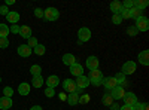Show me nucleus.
Returning a JSON list of instances; mask_svg holds the SVG:
<instances>
[{
  "label": "nucleus",
  "instance_id": "31",
  "mask_svg": "<svg viewBox=\"0 0 149 110\" xmlns=\"http://www.w3.org/2000/svg\"><path fill=\"white\" fill-rule=\"evenodd\" d=\"M133 110H148V104L146 103H136L134 106H133Z\"/></svg>",
  "mask_w": 149,
  "mask_h": 110
},
{
  "label": "nucleus",
  "instance_id": "16",
  "mask_svg": "<svg viewBox=\"0 0 149 110\" xmlns=\"http://www.w3.org/2000/svg\"><path fill=\"white\" fill-rule=\"evenodd\" d=\"M70 73H72L73 76L79 77V76H82V75H84V67H82L79 63H76V64H73V66L70 67Z\"/></svg>",
  "mask_w": 149,
  "mask_h": 110
},
{
  "label": "nucleus",
  "instance_id": "47",
  "mask_svg": "<svg viewBox=\"0 0 149 110\" xmlns=\"http://www.w3.org/2000/svg\"><path fill=\"white\" fill-rule=\"evenodd\" d=\"M30 110H42V107H40V106H33Z\"/></svg>",
  "mask_w": 149,
  "mask_h": 110
},
{
  "label": "nucleus",
  "instance_id": "34",
  "mask_svg": "<svg viewBox=\"0 0 149 110\" xmlns=\"http://www.w3.org/2000/svg\"><path fill=\"white\" fill-rule=\"evenodd\" d=\"M3 94H5V97H10L14 95V88H10V86H5V89H3Z\"/></svg>",
  "mask_w": 149,
  "mask_h": 110
},
{
  "label": "nucleus",
  "instance_id": "33",
  "mask_svg": "<svg viewBox=\"0 0 149 110\" xmlns=\"http://www.w3.org/2000/svg\"><path fill=\"white\" fill-rule=\"evenodd\" d=\"M122 8H124V9H131V8H134V0H125V2L122 3Z\"/></svg>",
  "mask_w": 149,
  "mask_h": 110
},
{
  "label": "nucleus",
  "instance_id": "28",
  "mask_svg": "<svg viewBox=\"0 0 149 110\" xmlns=\"http://www.w3.org/2000/svg\"><path fill=\"white\" fill-rule=\"evenodd\" d=\"M134 6L137 9H140V10H143L145 8H148V0H136Z\"/></svg>",
  "mask_w": 149,
  "mask_h": 110
},
{
  "label": "nucleus",
  "instance_id": "48",
  "mask_svg": "<svg viewBox=\"0 0 149 110\" xmlns=\"http://www.w3.org/2000/svg\"><path fill=\"white\" fill-rule=\"evenodd\" d=\"M0 82H2V77H0Z\"/></svg>",
  "mask_w": 149,
  "mask_h": 110
},
{
  "label": "nucleus",
  "instance_id": "29",
  "mask_svg": "<svg viewBox=\"0 0 149 110\" xmlns=\"http://www.w3.org/2000/svg\"><path fill=\"white\" fill-rule=\"evenodd\" d=\"M40 71H42V67H40V66H37V64H34V66L30 67L31 76H39V75H40Z\"/></svg>",
  "mask_w": 149,
  "mask_h": 110
},
{
  "label": "nucleus",
  "instance_id": "8",
  "mask_svg": "<svg viewBox=\"0 0 149 110\" xmlns=\"http://www.w3.org/2000/svg\"><path fill=\"white\" fill-rule=\"evenodd\" d=\"M74 83H76V88H79V89H85V88H88V85H90V80H88V77L86 76H79V77H76V80H74Z\"/></svg>",
  "mask_w": 149,
  "mask_h": 110
},
{
  "label": "nucleus",
  "instance_id": "38",
  "mask_svg": "<svg viewBox=\"0 0 149 110\" xmlns=\"http://www.w3.org/2000/svg\"><path fill=\"white\" fill-rule=\"evenodd\" d=\"M45 95L48 97V98H52V97L55 95V89H52V88H46V89H45Z\"/></svg>",
  "mask_w": 149,
  "mask_h": 110
},
{
  "label": "nucleus",
  "instance_id": "37",
  "mask_svg": "<svg viewBox=\"0 0 149 110\" xmlns=\"http://www.w3.org/2000/svg\"><path fill=\"white\" fill-rule=\"evenodd\" d=\"M112 22H113V24H116V26H119V24L122 22V18H121V15H119V14L113 15V17H112Z\"/></svg>",
  "mask_w": 149,
  "mask_h": 110
},
{
  "label": "nucleus",
  "instance_id": "26",
  "mask_svg": "<svg viewBox=\"0 0 149 110\" xmlns=\"http://www.w3.org/2000/svg\"><path fill=\"white\" fill-rule=\"evenodd\" d=\"M142 12L143 10H140V9H137V8H131L130 9V18H134V19H137V18H140L142 17Z\"/></svg>",
  "mask_w": 149,
  "mask_h": 110
},
{
  "label": "nucleus",
  "instance_id": "21",
  "mask_svg": "<svg viewBox=\"0 0 149 110\" xmlns=\"http://www.w3.org/2000/svg\"><path fill=\"white\" fill-rule=\"evenodd\" d=\"M139 63L143 66H149V52L148 51H142L139 54Z\"/></svg>",
  "mask_w": 149,
  "mask_h": 110
},
{
  "label": "nucleus",
  "instance_id": "41",
  "mask_svg": "<svg viewBox=\"0 0 149 110\" xmlns=\"http://www.w3.org/2000/svg\"><path fill=\"white\" fill-rule=\"evenodd\" d=\"M9 31H10V33H15V34L19 33V26H18V24H14V26L9 28Z\"/></svg>",
  "mask_w": 149,
  "mask_h": 110
},
{
  "label": "nucleus",
  "instance_id": "39",
  "mask_svg": "<svg viewBox=\"0 0 149 110\" xmlns=\"http://www.w3.org/2000/svg\"><path fill=\"white\" fill-rule=\"evenodd\" d=\"M34 15H36L37 18H43V9L36 8V9H34Z\"/></svg>",
  "mask_w": 149,
  "mask_h": 110
},
{
  "label": "nucleus",
  "instance_id": "30",
  "mask_svg": "<svg viewBox=\"0 0 149 110\" xmlns=\"http://www.w3.org/2000/svg\"><path fill=\"white\" fill-rule=\"evenodd\" d=\"M102 103H103L104 106H110L112 103H113V98L110 97V94H104L103 98H102Z\"/></svg>",
  "mask_w": 149,
  "mask_h": 110
},
{
  "label": "nucleus",
  "instance_id": "15",
  "mask_svg": "<svg viewBox=\"0 0 149 110\" xmlns=\"http://www.w3.org/2000/svg\"><path fill=\"white\" fill-rule=\"evenodd\" d=\"M76 63H78V61H76V58H74L73 54H64V55H63V64H64V66L72 67L73 64H76Z\"/></svg>",
  "mask_w": 149,
  "mask_h": 110
},
{
  "label": "nucleus",
  "instance_id": "36",
  "mask_svg": "<svg viewBox=\"0 0 149 110\" xmlns=\"http://www.w3.org/2000/svg\"><path fill=\"white\" fill-rule=\"evenodd\" d=\"M27 45H29V48H36L37 45H39V42H37L36 37H33V36H31V37L29 39V43Z\"/></svg>",
  "mask_w": 149,
  "mask_h": 110
},
{
  "label": "nucleus",
  "instance_id": "10",
  "mask_svg": "<svg viewBox=\"0 0 149 110\" xmlns=\"http://www.w3.org/2000/svg\"><path fill=\"white\" fill-rule=\"evenodd\" d=\"M86 67H88V70L91 71V70H97L98 68V58L97 57H94V55H91V57H88L86 58Z\"/></svg>",
  "mask_w": 149,
  "mask_h": 110
},
{
  "label": "nucleus",
  "instance_id": "20",
  "mask_svg": "<svg viewBox=\"0 0 149 110\" xmlns=\"http://www.w3.org/2000/svg\"><path fill=\"white\" fill-rule=\"evenodd\" d=\"M30 89H31V86H30V83H27V82L19 83V86H18L19 95H29L30 94Z\"/></svg>",
  "mask_w": 149,
  "mask_h": 110
},
{
  "label": "nucleus",
  "instance_id": "40",
  "mask_svg": "<svg viewBox=\"0 0 149 110\" xmlns=\"http://www.w3.org/2000/svg\"><path fill=\"white\" fill-rule=\"evenodd\" d=\"M8 46H9L8 39H0V48H2V49H5V48H8Z\"/></svg>",
  "mask_w": 149,
  "mask_h": 110
},
{
  "label": "nucleus",
  "instance_id": "4",
  "mask_svg": "<svg viewBox=\"0 0 149 110\" xmlns=\"http://www.w3.org/2000/svg\"><path fill=\"white\" fill-rule=\"evenodd\" d=\"M134 27L137 28V31H148V28H149V19L142 15L140 18L136 19V26Z\"/></svg>",
  "mask_w": 149,
  "mask_h": 110
},
{
  "label": "nucleus",
  "instance_id": "22",
  "mask_svg": "<svg viewBox=\"0 0 149 110\" xmlns=\"http://www.w3.org/2000/svg\"><path fill=\"white\" fill-rule=\"evenodd\" d=\"M110 10L113 12V15L119 14V12L122 10V3H121V2H118V0H115V2H112V3H110Z\"/></svg>",
  "mask_w": 149,
  "mask_h": 110
},
{
  "label": "nucleus",
  "instance_id": "19",
  "mask_svg": "<svg viewBox=\"0 0 149 110\" xmlns=\"http://www.w3.org/2000/svg\"><path fill=\"white\" fill-rule=\"evenodd\" d=\"M10 107H12V98H9V97H0V109L8 110Z\"/></svg>",
  "mask_w": 149,
  "mask_h": 110
},
{
  "label": "nucleus",
  "instance_id": "9",
  "mask_svg": "<svg viewBox=\"0 0 149 110\" xmlns=\"http://www.w3.org/2000/svg\"><path fill=\"white\" fill-rule=\"evenodd\" d=\"M63 89H64V92H69V94L74 92V91H76V83H74V80L66 79L63 82Z\"/></svg>",
  "mask_w": 149,
  "mask_h": 110
},
{
  "label": "nucleus",
  "instance_id": "43",
  "mask_svg": "<svg viewBox=\"0 0 149 110\" xmlns=\"http://www.w3.org/2000/svg\"><path fill=\"white\" fill-rule=\"evenodd\" d=\"M119 109H121V106L118 103H112L110 104V110H119Z\"/></svg>",
  "mask_w": 149,
  "mask_h": 110
},
{
  "label": "nucleus",
  "instance_id": "11",
  "mask_svg": "<svg viewBox=\"0 0 149 110\" xmlns=\"http://www.w3.org/2000/svg\"><path fill=\"white\" fill-rule=\"evenodd\" d=\"M17 52H18V55L27 58V57L31 55V48H29V45H19L18 49H17Z\"/></svg>",
  "mask_w": 149,
  "mask_h": 110
},
{
  "label": "nucleus",
  "instance_id": "14",
  "mask_svg": "<svg viewBox=\"0 0 149 110\" xmlns=\"http://www.w3.org/2000/svg\"><path fill=\"white\" fill-rule=\"evenodd\" d=\"M6 19H8L9 24H12V26H14V24H17V22L19 21V14H18L17 10H9V14L6 15Z\"/></svg>",
  "mask_w": 149,
  "mask_h": 110
},
{
  "label": "nucleus",
  "instance_id": "13",
  "mask_svg": "<svg viewBox=\"0 0 149 110\" xmlns=\"http://www.w3.org/2000/svg\"><path fill=\"white\" fill-rule=\"evenodd\" d=\"M102 85H104V88H106L107 91H112L115 86H118V85H116V80H115L113 77H103Z\"/></svg>",
  "mask_w": 149,
  "mask_h": 110
},
{
  "label": "nucleus",
  "instance_id": "24",
  "mask_svg": "<svg viewBox=\"0 0 149 110\" xmlns=\"http://www.w3.org/2000/svg\"><path fill=\"white\" fill-rule=\"evenodd\" d=\"M9 36V27L6 24H0V39H8Z\"/></svg>",
  "mask_w": 149,
  "mask_h": 110
},
{
  "label": "nucleus",
  "instance_id": "46",
  "mask_svg": "<svg viewBox=\"0 0 149 110\" xmlns=\"http://www.w3.org/2000/svg\"><path fill=\"white\" fill-rule=\"evenodd\" d=\"M9 5H15V0H6V5L5 6H9Z\"/></svg>",
  "mask_w": 149,
  "mask_h": 110
},
{
  "label": "nucleus",
  "instance_id": "45",
  "mask_svg": "<svg viewBox=\"0 0 149 110\" xmlns=\"http://www.w3.org/2000/svg\"><path fill=\"white\" fill-rule=\"evenodd\" d=\"M119 110H133V107H131V106H127V104H124V106H121Z\"/></svg>",
  "mask_w": 149,
  "mask_h": 110
},
{
  "label": "nucleus",
  "instance_id": "42",
  "mask_svg": "<svg viewBox=\"0 0 149 110\" xmlns=\"http://www.w3.org/2000/svg\"><path fill=\"white\" fill-rule=\"evenodd\" d=\"M9 14V9H8V6H0V15H8Z\"/></svg>",
  "mask_w": 149,
  "mask_h": 110
},
{
  "label": "nucleus",
  "instance_id": "44",
  "mask_svg": "<svg viewBox=\"0 0 149 110\" xmlns=\"http://www.w3.org/2000/svg\"><path fill=\"white\" fill-rule=\"evenodd\" d=\"M58 95H60V100H63V101L67 100V94H66V92H61V94H58Z\"/></svg>",
  "mask_w": 149,
  "mask_h": 110
},
{
  "label": "nucleus",
  "instance_id": "1",
  "mask_svg": "<svg viewBox=\"0 0 149 110\" xmlns=\"http://www.w3.org/2000/svg\"><path fill=\"white\" fill-rule=\"evenodd\" d=\"M88 80L90 83H93L94 86H100L102 82H103V73L100 70H91L90 71V76H88Z\"/></svg>",
  "mask_w": 149,
  "mask_h": 110
},
{
  "label": "nucleus",
  "instance_id": "17",
  "mask_svg": "<svg viewBox=\"0 0 149 110\" xmlns=\"http://www.w3.org/2000/svg\"><path fill=\"white\" fill-rule=\"evenodd\" d=\"M46 85H48V88H55V86H58L60 85V79H58V76L57 75H51L48 79H46Z\"/></svg>",
  "mask_w": 149,
  "mask_h": 110
},
{
  "label": "nucleus",
  "instance_id": "35",
  "mask_svg": "<svg viewBox=\"0 0 149 110\" xmlns=\"http://www.w3.org/2000/svg\"><path fill=\"white\" fill-rule=\"evenodd\" d=\"M137 33H139V31H137V28H136L134 26H130V27L127 28V34H128V36H137Z\"/></svg>",
  "mask_w": 149,
  "mask_h": 110
},
{
  "label": "nucleus",
  "instance_id": "2",
  "mask_svg": "<svg viewBox=\"0 0 149 110\" xmlns=\"http://www.w3.org/2000/svg\"><path fill=\"white\" fill-rule=\"evenodd\" d=\"M43 18L46 21H57L60 18V12L57 8H46L43 10Z\"/></svg>",
  "mask_w": 149,
  "mask_h": 110
},
{
  "label": "nucleus",
  "instance_id": "5",
  "mask_svg": "<svg viewBox=\"0 0 149 110\" xmlns=\"http://www.w3.org/2000/svg\"><path fill=\"white\" fill-rule=\"evenodd\" d=\"M136 63L134 61H127V63H124V66H122V70H121V73L124 76H127V75H133V73L136 71Z\"/></svg>",
  "mask_w": 149,
  "mask_h": 110
},
{
  "label": "nucleus",
  "instance_id": "25",
  "mask_svg": "<svg viewBox=\"0 0 149 110\" xmlns=\"http://www.w3.org/2000/svg\"><path fill=\"white\" fill-rule=\"evenodd\" d=\"M31 83H33V88H40L42 85H43V77H42V75H39V76H33Z\"/></svg>",
  "mask_w": 149,
  "mask_h": 110
},
{
  "label": "nucleus",
  "instance_id": "12",
  "mask_svg": "<svg viewBox=\"0 0 149 110\" xmlns=\"http://www.w3.org/2000/svg\"><path fill=\"white\" fill-rule=\"evenodd\" d=\"M113 79L116 80V85H119V86H122V88H125V86H128V85H130V82H127V77L124 76L121 71L116 73V76H113Z\"/></svg>",
  "mask_w": 149,
  "mask_h": 110
},
{
  "label": "nucleus",
  "instance_id": "6",
  "mask_svg": "<svg viewBox=\"0 0 149 110\" xmlns=\"http://www.w3.org/2000/svg\"><path fill=\"white\" fill-rule=\"evenodd\" d=\"M109 94H110L112 98H113V101H115V100L118 101V100H122L124 94H125V89H124L122 86H119V85H118V86H115L112 91H109Z\"/></svg>",
  "mask_w": 149,
  "mask_h": 110
},
{
  "label": "nucleus",
  "instance_id": "18",
  "mask_svg": "<svg viewBox=\"0 0 149 110\" xmlns=\"http://www.w3.org/2000/svg\"><path fill=\"white\" fill-rule=\"evenodd\" d=\"M21 37H24V39H30L31 37V28L29 27V26H21L19 27V33H18Z\"/></svg>",
  "mask_w": 149,
  "mask_h": 110
},
{
  "label": "nucleus",
  "instance_id": "27",
  "mask_svg": "<svg viewBox=\"0 0 149 110\" xmlns=\"http://www.w3.org/2000/svg\"><path fill=\"white\" fill-rule=\"evenodd\" d=\"M45 51H46L45 45H40V43L37 45L36 48H33V52H34L36 55H39V57H40V55H43V54H45Z\"/></svg>",
  "mask_w": 149,
  "mask_h": 110
},
{
  "label": "nucleus",
  "instance_id": "23",
  "mask_svg": "<svg viewBox=\"0 0 149 110\" xmlns=\"http://www.w3.org/2000/svg\"><path fill=\"white\" fill-rule=\"evenodd\" d=\"M66 101H69L70 106H76V104L79 103V95H78L76 92H72V94L67 95V100H66Z\"/></svg>",
  "mask_w": 149,
  "mask_h": 110
},
{
  "label": "nucleus",
  "instance_id": "3",
  "mask_svg": "<svg viewBox=\"0 0 149 110\" xmlns=\"http://www.w3.org/2000/svg\"><path fill=\"white\" fill-rule=\"evenodd\" d=\"M91 39V30L88 27H82L78 31V43H84V42H88Z\"/></svg>",
  "mask_w": 149,
  "mask_h": 110
},
{
  "label": "nucleus",
  "instance_id": "32",
  "mask_svg": "<svg viewBox=\"0 0 149 110\" xmlns=\"http://www.w3.org/2000/svg\"><path fill=\"white\" fill-rule=\"evenodd\" d=\"M90 101V94H81L79 95V103L81 104H86Z\"/></svg>",
  "mask_w": 149,
  "mask_h": 110
},
{
  "label": "nucleus",
  "instance_id": "7",
  "mask_svg": "<svg viewBox=\"0 0 149 110\" xmlns=\"http://www.w3.org/2000/svg\"><path fill=\"white\" fill-rule=\"evenodd\" d=\"M122 100L125 101L127 106H131L133 107L136 103H137V97H136L134 92H125V94H124V97H122Z\"/></svg>",
  "mask_w": 149,
  "mask_h": 110
}]
</instances>
